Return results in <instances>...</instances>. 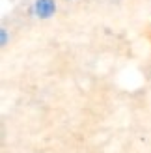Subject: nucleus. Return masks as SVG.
<instances>
[{"instance_id":"1","label":"nucleus","mask_w":151,"mask_h":153,"mask_svg":"<svg viewBox=\"0 0 151 153\" xmlns=\"http://www.w3.org/2000/svg\"><path fill=\"white\" fill-rule=\"evenodd\" d=\"M54 11H56L54 0H36L34 2V13L39 19H49L54 15Z\"/></svg>"},{"instance_id":"2","label":"nucleus","mask_w":151,"mask_h":153,"mask_svg":"<svg viewBox=\"0 0 151 153\" xmlns=\"http://www.w3.org/2000/svg\"><path fill=\"white\" fill-rule=\"evenodd\" d=\"M0 43H2V47L7 43V30H6V28L0 30Z\"/></svg>"}]
</instances>
